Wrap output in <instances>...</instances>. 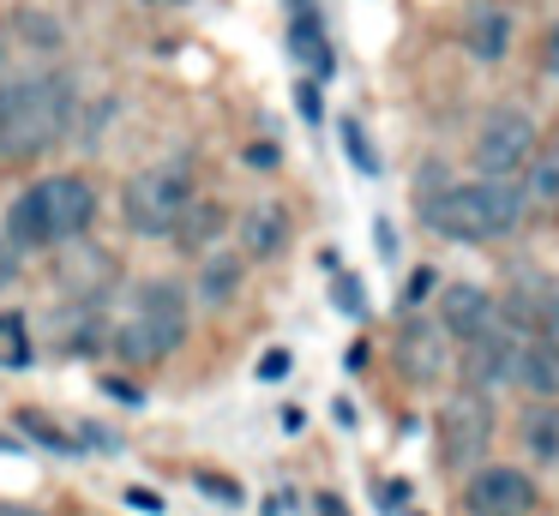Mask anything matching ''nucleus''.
<instances>
[{
	"instance_id": "obj_30",
	"label": "nucleus",
	"mask_w": 559,
	"mask_h": 516,
	"mask_svg": "<svg viewBox=\"0 0 559 516\" xmlns=\"http://www.w3.org/2000/svg\"><path fill=\"white\" fill-rule=\"evenodd\" d=\"M542 67H547V79H559V24L547 31V43H542Z\"/></svg>"
},
{
	"instance_id": "obj_24",
	"label": "nucleus",
	"mask_w": 559,
	"mask_h": 516,
	"mask_svg": "<svg viewBox=\"0 0 559 516\" xmlns=\"http://www.w3.org/2000/svg\"><path fill=\"white\" fill-rule=\"evenodd\" d=\"M433 288H439V271H433V264H421V271L409 276V288H403V307H421Z\"/></svg>"
},
{
	"instance_id": "obj_31",
	"label": "nucleus",
	"mask_w": 559,
	"mask_h": 516,
	"mask_svg": "<svg viewBox=\"0 0 559 516\" xmlns=\"http://www.w3.org/2000/svg\"><path fill=\"white\" fill-rule=\"evenodd\" d=\"M247 163H253V168H271V163H277V144H253V151H247Z\"/></svg>"
},
{
	"instance_id": "obj_9",
	"label": "nucleus",
	"mask_w": 559,
	"mask_h": 516,
	"mask_svg": "<svg viewBox=\"0 0 559 516\" xmlns=\"http://www.w3.org/2000/svg\"><path fill=\"white\" fill-rule=\"evenodd\" d=\"M439 331L457 336V343H475V336L499 331V300L487 295L481 283H445L439 288Z\"/></svg>"
},
{
	"instance_id": "obj_1",
	"label": "nucleus",
	"mask_w": 559,
	"mask_h": 516,
	"mask_svg": "<svg viewBox=\"0 0 559 516\" xmlns=\"http://www.w3.org/2000/svg\"><path fill=\"white\" fill-rule=\"evenodd\" d=\"M530 199H523V180H439V168L421 175V223L445 240H499L523 223Z\"/></svg>"
},
{
	"instance_id": "obj_2",
	"label": "nucleus",
	"mask_w": 559,
	"mask_h": 516,
	"mask_svg": "<svg viewBox=\"0 0 559 516\" xmlns=\"http://www.w3.org/2000/svg\"><path fill=\"white\" fill-rule=\"evenodd\" d=\"M73 79L67 72H25L0 91V163H37L73 127Z\"/></svg>"
},
{
	"instance_id": "obj_6",
	"label": "nucleus",
	"mask_w": 559,
	"mask_h": 516,
	"mask_svg": "<svg viewBox=\"0 0 559 516\" xmlns=\"http://www.w3.org/2000/svg\"><path fill=\"white\" fill-rule=\"evenodd\" d=\"M535 151H542V132H535V120L523 108H493L475 127V168H481V180H518L535 163Z\"/></svg>"
},
{
	"instance_id": "obj_7",
	"label": "nucleus",
	"mask_w": 559,
	"mask_h": 516,
	"mask_svg": "<svg viewBox=\"0 0 559 516\" xmlns=\"http://www.w3.org/2000/svg\"><path fill=\"white\" fill-rule=\"evenodd\" d=\"M487 444H493V408H487V396H475V391L451 396L439 408V456L451 468H469L487 456Z\"/></svg>"
},
{
	"instance_id": "obj_21",
	"label": "nucleus",
	"mask_w": 559,
	"mask_h": 516,
	"mask_svg": "<svg viewBox=\"0 0 559 516\" xmlns=\"http://www.w3.org/2000/svg\"><path fill=\"white\" fill-rule=\"evenodd\" d=\"M19 427H25L31 439L43 444V451H55V456H73V451H79V439H73V432H61L49 415H43V408H19Z\"/></svg>"
},
{
	"instance_id": "obj_18",
	"label": "nucleus",
	"mask_w": 559,
	"mask_h": 516,
	"mask_svg": "<svg viewBox=\"0 0 559 516\" xmlns=\"http://www.w3.org/2000/svg\"><path fill=\"white\" fill-rule=\"evenodd\" d=\"M523 199H535V204H554L559 199V144L535 151V163L523 168Z\"/></svg>"
},
{
	"instance_id": "obj_8",
	"label": "nucleus",
	"mask_w": 559,
	"mask_h": 516,
	"mask_svg": "<svg viewBox=\"0 0 559 516\" xmlns=\"http://www.w3.org/2000/svg\"><path fill=\"white\" fill-rule=\"evenodd\" d=\"M535 499H542L535 480L523 475V468H506V463L475 468V475L463 480V511L469 516H530Z\"/></svg>"
},
{
	"instance_id": "obj_3",
	"label": "nucleus",
	"mask_w": 559,
	"mask_h": 516,
	"mask_svg": "<svg viewBox=\"0 0 559 516\" xmlns=\"http://www.w3.org/2000/svg\"><path fill=\"white\" fill-rule=\"evenodd\" d=\"M91 223H97V192H91V180L85 175H49L7 204V247L49 252L61 240H79Z\"/></svg>"
},
{
	"instance_id": "obj_33",
	"label": "nucleus",
	"mask_w": 559,
	"mask_h": 516,
	"mask_svg": "<svg viewBox=\"0 0 559 516\" xmlns=\"http://www.w3.org/2000/svg\"><path fill=\"white\" fill-rule=\"evenodd\" d=\"M0 516H43V511H31V504H0Z\"/></svg>"
},
{
	"instance_id": "obj_16",
	"label": "nucleus",
	"mask_w": 559,
	"mask_h": 516,
	"mask_svg": "<svg viewBox=\"0 0 559 516\" xmlns=\"http://www.w3.org/2000/svg\"><path fill=\"white\" fill-rule=\"evenodd\" d=\"M241 276L247 271H241L235 252H205V264H199V300H205V307H229Z\"/></svg>"
},
{
	"instance_id": "obj_29",
	"label": "nucleus",
	"mask_w": 559,
	"mask_h": 516,
	"mask_svg": "<svg viewBox=\"0 0 559 516\" xmlns=\"http://www.w3.org/2000/svg\"><path fill=\"white\" fill-rule=\"evenodd\" d=\"M13 276H19V252L7 247V235H0V295L13 288Z\"/></svg>"
},
{
	"instance_id": "obj_13",
	"label": "nucleus",
	"mask_w": 559,
	"mask_h": 516,
	"mask_svg": "<svg viewBox=\"0 0 559 516\" xmlns=\"http://www.w3.org/2000/svg\"><path fill=\"white\" fill-rule=\"evenodd\" d=\"M283 247H289V216H283V204H253L241 216V252L247 259H277Z\"/></svg>"
},
{
	"instance_id": "obj_26",
	"label": "nucleus",
	"mask_w": 559,
	"mask_h": 516,
	"mask_svg": "<svg viewBox=\"0 0 559 516\" xmlns=\"http://www.w3.org/2000/svg\"><path fill=\"white\" fill-rule=\"evenodd\" d=\"M289 367H295V360H289V348H271V355L259 360V379H265V384H277V379H289Z\"/></svg>"
},
{
	"instance_id": "obj_20",
	"label": "nucleus",
	"mask_w": 559,
	"mask_h": 516,
	"mask_svg": "<svg viewBox=\"0 0 559 516\" xmlns=\"http://www.w3.org/2000/svg\"><path fill=\"white\" fill-rule=\"evenodd\" d=\"M523 439L542 463H559V408H530L523 415Z\"/></svg>"
},
{
	"instance_id": "obj_12",
	"label": "nucleus",
	"mask_w": 559,
	"mask_h": 516,
	"mask_svg": "<svg viewBox=\"0 0 559 516\" xmlns=\"http://www.w3.org/2000/svg\"><path fill=\"white\" fill-rule=\"evenodd\" d=\"M511 12L499 7V0H475L469 7V31H463V43H469V55L481 60V67H499V60L511 55Z\"/></svg>"
},
{
	"instance_id": "obj_11",
	"label": "nucleus",
	"mask_w": 559,
	"mask_h": 516,
	"mask_svg": "<svg viewBox=\"0 0 559 516\" xmlns=\"http://www.w3.org/2000/svg\"><path fill=\"white\" fill-rule=\"evenodd\" d=\"M451 336L439 331L433 319H409L403 324V336H397V367L409 372L415 384H433L439 372H445V360H451Z\"/></svg>"
},
{
	"instance_id": "obj_22",
	"label": "nucleus",
	"mask_w": 559,
	"mask_h": 516,
	"mask_svg": "<svg viewBox=\"0 0 559 516\" xmlns=\"http://www.w3.org/2000/svg\"><path fill=\"white\" fill-rule=\"evenodd\" d=\"M343 151H349V163L361 168V175H379V156H373V144H367L361 120H343Z\"/></svg>"
},
{
	"instance_id": "obj_14",
	"label": "nucleus",
	"mask_w": 559,
	"mask_h": 516,
	"mask_svg": "<svg viewBox=\"0 0 559 516\" xmlns=\"http://www.w3.org/2000/svg\"><path fill=\"white\" fill-rule=\"evenodd\" d=\"M217 235H223V204L217 199H193L181 211V223H175L169 240L181 252H211V240H217Z\"/></svg>"
},
{
	"instance_id": "obj_19",
	"label": "nucleus",
	"mask_w": 559,
	"mask_h": 516,
	"mask_svg": "<svg viewBox=\"0 0 559 516\" xmlns=\"http://www.w3.org/2000/svg\"><path fill=\"white\" fill-rule=\"evenodd\" d=\"M0 367L7 372L31 367V324H25V312H0Z\"/></svg>"
},
{
	"instance_id": "obj_34",
	"label": "nucleus",
	"mask_w": 559,
	"mask_h": 516,
	"mask_svg": "<svg viewBox=\"0 0 559 516\" xmlns=\"http://www.w3.org/2000/svg\"><path fill=\"white\" fill-rule=\"evenodd\" d=\"M0 91H7V48H0Z\"/></svg>"
},
{
	"instance_id": "obj_4",
	"label": "nucleus",
	"mask_w": 559,
	"mask_h": 516,
	"mask_svg": "<svg viewBox=\"0 0 559 516\" xmlns=\"http://www.w3.org/2000/svg\"><path fill=\"white\" fill-rule=\"evenodd\" d=\"M181 336H187V288L169 283V276H151V283L133 288V307L109 331V348L127 367H157L181 348Z\"/></svg>"
},
{
	"instance_id": "obj_32",
	"label": "nucleus",
	"mask_w": 559,
	"mask_h": 516,
	"mask_svg": "<svg viewBox=\"0 0 559 516\" xmlns=\"http://www.w3.org/2000/svg\"><path fill=\"white\" fill-rule=\"evenodd\" d=\"M542 331H547V348H554V355H559V300H554V307H547V324H542Z\"/></svg>"
},
{
	"instance_id": "obj_17",
	"label": "nucleus",
	"mask_w": 559,
	"mask_h": 516,
	"mask_svg": "<svg viewBox=\"0 0 559 516\" xmlns=\"http://www.w3.org/2000/svg\"><path fill=\"white\" fill-rule=\"evenodd\" d=\"M289 55H295V60H307V67H313V79H331V67H337L313 12H301V19H295V31H289Z\"/></svg>"
},
{
	"instance_id": "obj_25",
	"label": "nucleus",
	"mask_w": 559,
	"mask_h": 516,
	"mask_svg": "<svg viewBox=\"0 0 559 516\" xmlns=\"http://www.w3.org/2000/svg\"><path fill=\"white\" fill-rule=\"evenodd\" d=\"M193 487L205 492V499H223V504H241V487H235V480H223V475H193Z\"/></svg>"
},
{
	"instance_id": "obj_35",
	"label": "nucleus",
	"mask_w": 559,
	"mask_h": 516,
	"mask_svg": "<svg viewBox=\"0 0 559 516\" xmlns=\"http://www.w3.org/2000/svg\"><path fill=\"white\" fill-rule=\"evenodd\" d=\"M151 7H187V0H151Z\"/></svg>"
},
{
	"instance_id": "obj_27",
	"label": "nucleus",
	"mask_w": 559,
	"mask_h": 516,
	"mask_svg": "<svg viewBox=\"0 0 559 516\" xmlns=\"http://www.w3.org/2000/svg\"><path fill=\"white\" fill-rule=\"evenodd\" d=\"M127 504H133V511H145V516H163V511H169V504H163L151 487H127Z\"/></svg>"
},
{
	"instance_id": "obj_23",
	"label": "nucleus",
	"mask_w": 559,
	"mask_h": 516,
	"mask_svg": "<svg viewBox=\"0 0 559 516\" xmlns=\"http://www.w3.org/2000/svg\"><path fill=\"white\" fill-rule=\"evenodd\" d=\"M331 295H337V307L349 312V319H361V312H367V295H361V283H355V276H343V271H337V283H331Z\"/></svg>"
},
{
	"instance_id": "obj_5",
	"label": "nucleus",
	"mask_w": 559,
	"mask_h": 516,
	"mask_svg": "<svg viewBox=\"0 0 559 516\" xmlns=\"http://www.w3.org/2000/svg\"><path fill=\"white\" fill-rule=\"evenodd\" d=\"M187 204H193V175H187V163H151V168H139L121 192L127 228H133V235H151V240L175 235Z\"/></svg>"
},
{
	"instance_id": "obj_10",
	"label": "nucleus",
	"mask_w": 559,
	"mask_h": 516,
	"mask_svg": "<svg viewBox=\"0 0 559 516\" xmlns=\"http://www.w3.org/2000/svg\"><path fill=\"white\" fill-rule=\"evenodd\" d=\"M518 336L511 331H487L475 336V343H463V379H469L475 396L499 391V384H511V372H518Z\"/></svg>"
},
{
	"instance_id": "obj_28",
	"label": "nucleus",
	"mask_w": 559,
	"mask_h": 516,
	"mask_svg": "<svg viewBox=\"0 0 559 516\" xmlns=\"http://www.w3.org/2000/svg\"><path fill=\"white\" fill-rule=\"evenodd\" d=\"M295 108H301L307 120H319V84H313V79H301V84H295Z\"/></svg>"
},
{
	"instance_id": "obj_15",
	"label": "nucleus",
	"mask_w": 559,
	"mask_h": 516,
	"mask_svg": "<svg viewBox=\"0 0 559 516\" xmlns=\"http://www.w3.org/2000/svg\"><path fill=\"white\" fill-rule=\"evenodd\" d=\"M511 384H518V391H530V396H559V355L547 343H523Z\"/></svg>"
}]
</instances>
